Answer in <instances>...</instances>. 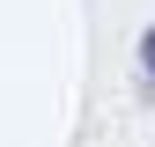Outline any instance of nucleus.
<instances>
[{
	"mask_svg": "<svg viewBox=\"0 0 155 147\" xmlns=\"http://www.w3.org/2000/svg\"><path fill=\"white\" fill-rule=\"evenodd\" d=\"M140 66H148V81H155V30L140 37Z\"/></svg>",
	"mask_w": 155,
	"mask_h": 147,
	"instance_id": "1",
	"label": "nucleus"
}]
</instances>
